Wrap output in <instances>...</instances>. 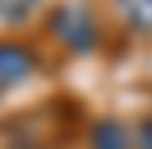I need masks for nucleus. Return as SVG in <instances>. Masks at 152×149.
Returning a JSON list of instances; mask_svg holds the SVG:
<instances>
[{
	"label": "nucleus",
	"mask_w": 152,
	"mask_h": 149,
	"mask_svg": "<svg viewBox=\"0 0 152 149\" xmlns=\"http://www.w3.org/2000/svg\"><path fill=\"white\" fill-rule=\"evenodd\" d=\"M72 102L65 98H51L36 109H26L4 124L7 131V149H62L72 131H76V117H72Z\"/></svg>",
	"instance_id": "obj_1"
},
{
	"label": "nucleus",
	"mask_w": 152,
	"mask_h": 149,
	"mask_svg": "<svg viewBox=\"0 0 152 149\" xmlns=\"http://www.w3.org/2000/svg\"><path fill=\"white\" fill-rule=\"evenodd\" d=\"M33 69H36V55H33L26 44L0 40V95L11 91L15 84H22Z\"/></svg>",
	"instance_id": "obj_2"
},
{
	"label": "nucleus",
	"mask_w": 152,
	"mask_h": 149,
	"mask_svg": "<svg viewBox=\"0 0 152 149\" xmlns=\"http://www.w3.org/2000/svg\"><path fill=\"white\" fill-rule=\"evenodd\" d=\"M54 29H58L62 40H69L72 47H87L94 40V26H91V18L83 11H76V7H62L58 18H54Z\"/></svg>",
	"instance_id": "obj_3"
},
{
	"label": "nucleus",
	"mask_w": 152,
	"mask_h": 149,
	"mask_svg": "<svg viewBox=\"0 0 152 149\" xmlns=\"http://www.w3.org/2000/svg\"><path fill=\"white\" fill-rule=\"evenodd\" d=\"M91 142H94V149H130V135H127V127H123L120 120H102V124H94Z\"/></svg>",
	"instance_id": "obj_4"
},
{
	"label": "nucleus",
	"mask_w": 152,
	"mask_h": 149,
	"mask_svg": "<svg viewBox=\"0 0 152 149\" xmlns=\"http://www.w3.org/2000/svg\"><path fill=\"white\" fill-rule=\"evenodd\" d=\"M112 4L127 26H134L138 33H152V0H112Z\"/></svg>",
	"instance_id": "obj_5"
},
{
	"label": "nucleus",
	"mask_w": 152,
	"mask_h": 149,
	"mask_svg": "<svg viewBox=\"0 0 152 149\" xmlns=\"http://www.w3.org/2000/svg\"><path fill=\"white\" fill-rule=\"evenodd\" d=\"M40 7V0H0V18L4 22H26Z\"/></svg>",
	"instance_id": "obj_6"
}]
</instances>
